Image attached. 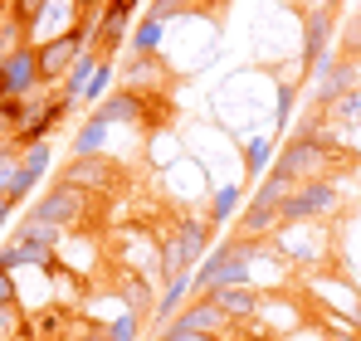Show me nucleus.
Masks as SVG:
<instances>
[{"label": "nucleus", "mask_w": 361, "mask_h": 341, "mask_svg": "<svg viewBox=\"0 0 361 341\" xmlns=\"http://www.w3.org/2000/svg\"><path fill=\"white\" fill-rule=\"evenodd\" d=\"M293 108H298V83H279V108H274V117L279 122H293Z\"/></svg>", "instance_id": "obj_27"}, {"label": "nucleus", "mask_w": 361, "mask_h": 341, "mask_svg": "<svg viewBox=\"0 0 361 341\" xmlns=\"http://www.w3.org/2000/svg\"><path fill=\"white\" fill-rule=\"evenodd\" d=\"M361 122V88H352L347 98H337L327 108V127H357Z\"/></svg>", "instance_id": "obj_22"}, {"label": "nucleus", "mask_w": 361, "mask_h": 341, "mask_svg": "<svg viewBox=\"0 0 361 341\" xmlns=\"http://www.w3.org/2000/svg\"><path fill=\"white\" fill-rule=\"evenodd\" d=\"M337 205H342V185H337V175L302 180V185H293V195L283 200V225H317V220L337 215Z\"/></svg>", "instance_id": "obj_3"}, {"label": "nucleus", "mask_w": 361, "mask_h": 341, "mask_svg": "<svg viewBox=\"0 0 361 341\" xmlns=\"http://www.w3.org/2000/svg\"><path fill=\"white\" fill-rule=\"evenodd\" d=\"M137 337H142V312H118L103 327V341H137Z\"/></svg>", "instance_id": "obj_23"}, {"label": "nucleus", "mask_w": 361, "mask_h": 341, "mask_svg": "<svg viewBox=\"0 0 361 341\" xmlns=\"http://www.w3.org/2000/svg\"><path fill=\"white\" fill-rule=\"evenodd\" d=\"M88 44L78 39V30H63V35H49V39H39V78H44V88H54L63 83V73L78 63Z\"/></svg>", "instance_id": "obj_8"}, {"label": "nucleus", "mask_w": 361, "mask_h": 341, "mask_svg": "<svg viewBox=\"0 0 361 341\" xmlns=\"http://www.w3.org/2000/svg\"><path fill=\"white\" fill-rule=\"evenodd\" d=\"M327 341H361V332H352V327H347V332H332Z\"/></svg>", "instance_id": "obj_33"}, {"label": "nucleus", "mask_w": 361, "mask_h": 341, "mask_svg": "<svg viewBox=\"0 0 361 341\" xmlns=\"http://www.w3.org/2000/svg\"><path fill=\"white\" fill-rule=\"evenodd\" d=\"M49 142H39V147H25L20 151V175H15V185H10V200L20 205V200H30V190H35V180L49 170Z\"/></svg>", "instance_id": "obj_14"}, {"label": "nucleus", "mask_w": 361, "mask_h": 341, "mask_svg": "<svg viewBox=\"0 0 361 341\" xmlns=\"http://www.w3.org/2000/svg\"><path fill=\"white\" fill-rule=\"evenodd\" d=\"M108 137H113V127H108L98 113H88V117H83V127L73 132V156H103Z\"/></svg>", "instance_id": "obj_19"}, {"label": "nucleus", "mask_w": 361, "mask_h": 341, "mask_svg": "<svg viewBox=\"0 0 361 341\" xmlns=\"http://www.w3.org/2000/svg\"><path fill=\"white\" fill-rule=\"evenodd\" d=\"M274 156H279L274 137H249V142H244V175H249V180H264L269 166H274Z\"/></svg>", "instance_id": "obj_20"}, {"label": "nucleus", "mask_w": 361, "mask_h": 341, "mask_svg": "<svg viewBox=\"0 0 361 341\" xmlns=\"http://www.w3.org/2000/svg\"><path fill=\"white\" fill-rule=\"evenodd\" d=\"M166 341H225V337H210V332H190V327H180V322H166Z\"/></svg>", "instance_id": "obj_30"}, {"label": "nucleus", "mask_w": 361, "mask_h": 341, "mask_svg": "<svg viewBox=\"0 0 361 341\" xmlns=\"http://www.w3.org/2000/svg\"><path fill=\"white\" fill-rule=\"evenodd\" d=\"M332 35H337V0H322V5H307V25H302V73H312L322 58L332 54Z\"/></svg>", "instance_id": "obj_6"}, {"label": "nucleus", "mask_w": 361, "mask_h": 341, "mask_svg": "<svg viewBox=\"0 0 361 341\" xmlns=\"http://www.w3.org/2000/svg\"><path fill=\"white\" fill-rule=\"evenodd\" d=\"M59 180L73 185V190H83V195H113L118 170H113V156H108V151H103V156H73V161L59 170Z\"/></svg>", "instance_id": "obj_9"}, {"label": "nucleus", "mask_w": 361, "mask_h": 341, "mask_svg": "<svg viewBox=\"0 0 361 341\" xmlns=\"http://www.w3.org/2000/svg\"><path fill=\"white\" fill-rule=\"evenodd\" d=\"M98 63H103V58L93 54V49H83V54H78V63L63 73L59 98H68V103H83V93H88V83H93V73H98Z\"/></svg>", "instance_id": "obj_17"}, {"label": "nucleus", "mask_w": 361, "mask_h": 341, "mask_svg": "<svg viewBox=\"0 0 361 341\" xmlns=\"http://www.w3.org/2000/svg\"><path fill=\"white\" fill-rule=\"evenodd\" d=\"M20 302V287H15V273L0 268V307H15Z\"/></svg>", "instance_id": "obj_31"}, {"label": "nucleus", "mask_w": 361, "mask_h": 341, "mask_svg": "<svg viewBox=\"0 0 361 341\" xmlns=\"http://www.w3.org/2000/svg\"><path fill=\"white\" fill-rule=\"evenodd\" d=\"M137 5H142V0H108L103 10H108V20H113V25H132V15H137Z\"/></svg>", "instance_id": "obj_29"}, {"label": "nucleus", "mask_w": 361, "mask_h": 341, "mask_svg": "<svg viewBox=\"0 0 361 341\" xmlns=\"http://www.w3.org/2000/svg\"><path fill=\"white\" fill-rule=\"evenodd\" d=\"M215 297V307L230 317V322H254L259 317V307H264V297H259V287L244 283V287H220V292H210Z\"/></svg>", "instance_id": "obj_15"}, {"label": "nucleus", "mask_w": 361, "mask_h": 341, "mask_svg": "<svg viewBox=\"0 0 361 341\" xmlns=\"http://www.w3.org/2000/svg\"><path fill=\"white\" fill-rule=\"evenodd\" d=\"M259 254H264L259 239H225V244H215V249L205 254V264L190 273V292H195V297H210V292H220V287L254 283V259H259Z\"/></svg>", "instance_id": "obj_1"}, {"label": "nucleus", "mask_w": 361, "mask_h": 341, "mask_svg": "<svg viewBox=\"0 0 361 341\" xmlns=\"http://www.w3.org/2000/svg\"><path fill=\"white\" fill-rule=\"evenodd\" d=\"M279 229H283V205L254 190V195L244 200V210H240V239H259V244H264V239H274Z\"/></svg>", "instance_id": "obj_11"}, {"label": "nucleus", "mask_w": 361, "mask_h": 341, "mask_svg": "<svg viewBox=\"0 0 361 341\" xmlns=\"http://www.w3.org/2000/svg\"><path fill=\"white\" fill-rule=\"evenodd\" d=\"M63 244V229H49L39 225V220H20V229H15V239L0 249V268H54V249Z\"/></svg>", "instance_id": "obj_2"}, {"label": "nucleus", "mask_w": 361, "mask_h": 341, "mask_svg": "<svg viewBox=\"0 0 361 341\" xmlns=\"http://www.w3.org/2000/svg\"><path fill=\"white\" fill-rule=\"evenodd\" d=\"M108 93H113V58H103V63H98V73H93L88 93H83V103H103Z\"/></svg>", "instance_id": "obj_25"}, {"label": "nucleus", "mask_w": 361, "mask_h": 341, "mask_svg": "<svg viewBox=\"0 0 361 341\" xmlns=\"http://www.w3.org/2000/svg\"><path fill=\"white\" fill-rule=\"evenodd\" d=\"M73 5H78V10H83V5H103V0H73Z\"/></svg>", "instance_id": "obj_36"}, {"label": "nucleus", "mask_w": 361, "mask_h": 341, "mask_svg": "<svg viewBox=\"0 0 361 341\" xmlns=\"http://www.w3.org/2000/svg\"><path fill=\"white\" fill-rule=\"evenodd\" d=\"M93 113L103 117L108 127H118V122H122V127H142V122L152 117V93H137V88H122V83H118Z\"/></svg>", "instance_id": "obj_10"}, {"label": "nucleus", "mask_w": 361, "mask_h": 341, "mask_svg": "<svg viewBox=\"0 0 361 341\" xmlns=\"http://www.w3.org/2000/svg\"><path fill=\"white\" fill-rule=\"evenodd\" d=\"M185 5H200V0H185Z\"/></svg>", "instance_id": "obj_37"}, {"label": "nucleus", "mask_w": 361, "mask_h": 341, "mask_svg": "<svg viewBox=\"0 0 361 341\" xmlns=\"http://www.w3.org/2000/svg\"><path fill=\"white\" fill-rule=\"evenodd\" d=\"M83 210H88V195L73 190V185H63V180H54V190H44L35 200L30 220H39V225H49V229H73L83 220Z\"/></svg>", "instance_id": "obj_7"}, {"label": "nucleus", "mask_w": 361, "mask_h": 341, "mask_svg": "<svg viewBox=\"0 0 361 341\" xmlns=\"http://www.w3.org/2000/svg\"><path fill=\"white\" fill-rule=\"evenodd\" d=\"M15 175H20V147H15V142H5V147H0V195H10Z\"/></svg>", "instance_id": "obj_24"}, {"label": "nucleus", "mask_w": 361, "mask_h": 341, "mask_svg": "<svg viewBox=\"0 0 361 341\" xmlns=\"http://www.w3.org/2000/svg\"><path fill=\"white\" fill-rule=\"evenodd\" d=\"M185 297H190V273H180V278H166L161 297H157V322H176V312L185 307Z\"/></svg>", "instance_id": "obj_21"}, {"label": "nucleus", "mask_w": 361, "mask_h": 341, "mask_svg": "<svg viewBox=\"0 0 361 341\" xmlns=\"http://www.w3.org/2000/svg\"><path fill=\"white\" fill-rule=\"evenodd\" d=\"M176 322L190 327V332H210V337H225V332H230V317L215 307V297H190L176 312Z\"/></svg>", "instance_id": "obj_12"}, {"label": "nucleus", "mask_w": 361, "mask_h": 341, "mask_svg": "<svg viewBox=\"0 0 361 341\" xmlns=\"http://www.w3.org/2000/svg\"><path fill=\"white\" fill-rule=\"evenodd\" d=\"M337 54H347V58H357V63H361V15L347 20V35H342V49H337Z\"/></svg>", "instance_id": "obj_28"}, {"label": "nucleus", "mask_w": 361, "mask_h": 341, "mask_svg": "<svg viewBox=\"0 0 361 341\" xmlns=\"http://www.w3.org/2000/svg\"><path fill=\"white\" fill-rule=\"evenodd\" d=\"M157 341H166V337H157Z\"/></svg>", "instance_id": "obj_38"}, {"label": "nucleus", "mask_w": 361, "mask_h": 341, "mask_svg": "<svg viewBox=\"0 0 361 341\" xmlns=\"http://www.w3.org/2000/svg\"><path fill=\"white\" fill-rule=\"evenodd\" d=\"M118 78H122V88H137V93H157V88L166 83L161 54H157V58H137V54H127V58H122V68H118Z\"/></svg>", "instance_id": "obj_13"}, {"label": "nucleus", "mask_w": 361, "mask_h": 341, "mask_svg": "<svg viewBox=\"0 0 361 341\" xmlns=\"http://www.w3.org/2000/svg\"><path fill=\"white\" fill-rule=\"evenodd\" d=\"M5 15H10V0H0V20H5Z\"/></svg>", "instance_id": "obj_35"}, {"label": "nucleus", "mask_w": 361, "mask_h": 341, "mask_svg": "<svg viewBox=\"0 0 361 341\" xmlns=\"http://www.w3.org/2000/svg\"><path fill=\"white\" fill-rule=\"evenodd\" d=\"M352 88H361V63L347 54H327L317 68H312V103L317 113H327L337 98H347Z\"/></svg>", "instance_id": "obj_5"}, {"label": "nucleus", "mask_w": 361, "mask_h": 341, "mask_svg": "<svg viewBox=\"0 0 361 341\" xmlns=\"http://www.w3.org/2000/svg\"><path fill=\"white\" fill-rule=\"evenodd\" d=\"M185 10H190L185 0H152V10H147V15H152L157 25H171L176 15H185Z\"/></svg>", "instance_id": "obj_26"}, {"label": "nucleus", "mask_w": 361, "mask_h": 341, "mask_svg": "<svg viewBox=\"0 0 361 341\" xmlns=\"http://www.w3.org/2000/svg\"><path fill=\"white\" fill-rule=\"evenodd\" d=\"M244 200H249V195H244V185H235V180H230V185H215V190H210V215H205V220H210L215 229L230 225V220H240Z\"/></svg>", "instance_id": "obj_16"}, {"label": "nucleus", "mask_w": 361, "mask_h": 341, "mask_svg": "<svg viewBox=\"0 0 361 341\" xmlns=\"http://www.w3.org/2000/svg\"><path fill=\"white\" fill-rule=\"evenodd\" d=\"M44 93V78H39V44H20L10 49L0 63V103L10 98H39Z\"/></svg>", "instance_id": "obj_4"}, {"label": "nucleus", "mask_w": 361, "mask_h": 341, "mask_svg": "<svg viewBox=\"0 0 361 341\" xmlns=\"http://www.w3.org/2000/svg\"><path fill=\"white\" fill-rule=\"evenodd\" d=\"M161 39H166V25H157L152 15H142V20L132 25V35H127V54L157 58V54H161Z\"/></svg>", "instance_id": "obj_18"}, {"label": "nucleus", "mask_w": 361, "mask_h": 341, "mask_svg": "<svg viewBox=\"0 0 361 341\" xmlns=\"http://www.w3.org/2000/svg\"><path fill=\"white\" fill-rule=\"evenodd\" d=\"M10 215H15V200H10V195H0V229L10 225Z\"/></svg>", "instance_id": "obj_32"}, {"label": "nucleus", "mask_w": 361, "mask_h": 341, "mask_svg": "<svg viewBox=\"0 0 361 341\" xmlns=\"http://www.w3.org/2000/svg\"><path fill=\"white\" fill-rule=\"evenodd\" d=\"M5 54H10V44H5V35H0V63H5Z\"/></svg>", "instance_id": "obj_34"}]
</instances>
